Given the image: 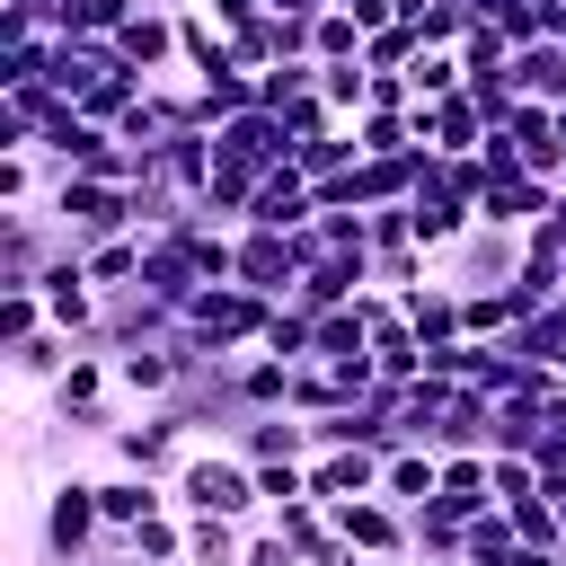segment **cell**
I'll return each mask as SVG.
<instances>
[{"instance_id": "cell-1", "label": "cell", "mask_w": 566, "mask_h": 566, "mask_svg": "<svg viewBox=\"0 0 566 566\" xmlns=\"http://www.w3.org/2000/svg\"><path fill=\"white\" fill-rule=\"evenodd\" d=\"M35 539H44V566H97V557H115V531H106V513H97V478H80V469L53 478Z\"/></svg>"}, {"instance_id": "cell-2", "label": "cell", "mask_w": 566, "mask_h": 566, "mask_svg": "<svg viewBox=\"0 0 566 566\" xmlns=\"http://www.w3.org/2000/svg\"><path fill=\"white\" fill-rule=\"evenodd\" d=\"M44 212L62 221V239H71V248H97V239H124V230H142V212H133V186H115V177H53Z\"/></svg>"}, {"instance_id": "cell-3", "label": "cell", "mask_w": 566, "mask_h": 566, "mask_svg": "<svg viewBox=\"0 0 566 566\" xmlns=\"http://www.w3.org/2000/svg\"><path fill=\"white\" fill-rule=\"evenodd\" d=\"M177 513L195 522V513H221V522H256L265 504H256V469L239 460V451H195L186 469H177Z\"/></svg>"}, {"instance_id": "cell-4", "label": "cell", "mask_w": 566, "mask_h": 566, "mask_svg": "<svg viewBox=\"0 0 566 566\" xmlns=\"http://www.w3.org/2000/svg\"><path fill=\"white\" fill-rule=\"evenodd\" d=\"M62 256H71V239H62V221L44 203L35 212H0V292H35Z\"/></svg>"}, {"instance_id": "cell-5", "label": "cell", "mask_w": 566, "mask_h": 566, "mask_svg": "<svg viewBox=\"0 0 566 566\" xmlns=\"http://www.w3.org/2000/svg\"><path fill=\"white\" fill-rule=\"evenodd\" d=\"M106 451H115V469H142V478H168V486H177V469H186L203 442H195L168 407H133V416H124V433H115Z\"/></svg>"}, {"instance_id": "cell-6", "label": "cell", "mask_w": 566, "mask_h": 566, "mask_svg": "<svg viewBox=\"0 0 566 566\" xmlns=\"http://www.w3.org/2000/svg\"><path fill=\"white\" fill-rule=\"evenodd\" d=\"M230 283H248L256 301H292V283H301V239H292V230H239Z\"/></svg>"}, {"instance_id": "cell-7", "label": "cell", "mask_w": 566, "mask_h": 566, "mask_svg": "<svg viewBox=\"0 0 566 566\" xmlns=\"http://www.w3.org/2000/svg\"><path fill=\"white\" fill-rule=\"evenodd\" d=\"M522 248H531L522 230H495V221H478V230L451 248V265H442V274H451L460 292H504V283L522 274Z\"/></svg>"}, {"instance_id": "cell-8", "label": "cell", "mask_w": 566, "mask_h": 566, "mask_svg": "<svg viewBox=\"0 0 566 566\" xmlns=\"http://www.w3.org/2000/svg\"><path fill=\"white\" fill-rule=\"evenodd\" d=\"M327 522L371 557V566H407L416 548H407V513L389 504V495H354V504H327Z\"/></svg>"}, {"instance_id": "cell-9", "label": "cell", "mask_w": 566, "mask_h": 566, "mask_svg": "<svg viewBox=\"0 0 566 566\" xmlns=\"http://www.w3.org/2000/svg\"><path fill=\"white\" fill-rule=\"evenodd\" d=\"M115 363V398L124 407H168L186 389V363H177V336L168 345H133V354H106Z\"/></svg>"}, {"instance_id": "cell-10", "label": "cell", "mask_w": 566, "mask_h": 566, "mask_svg": "<svg viewBox=\"0 0 566 566\" xmlns=\"http://www.w3.org/2000/svg\"><path fill=\"white\" fill-rule=\"evenodd\" d=\"M557 212V186L548 177H531V168H504V177H486V203H478V221H495V230H531V221H548Z\"/></svg>"}, {"instance_id": "cell-11", "label": "cell", "mask_w": 566, "mask_h": 566, "mask_svg": "<svg viewBox=\"0 0 566 566\" xmlns=\"http://www.w3.org/2000/svg\"><path fill=\"white\" fill-rule=\"evenodd\" d=\"M486 133H495V124L469 106V88H460V97H433V106H416V142H433L442 159H469V150H486Z\"/></svg>"}, {"instance_id": "cell-12", "label": "cell", "mask_w": 566, "mask_h": 566, "mask_svg": "<svg viewBox=\"0 0 566 566\" xmlns=\"http://www.w3.org/2000/svg\"><path fill=\"white\" fill-rule=\"evenodd\" d=\"M115 53H124L142 80H168V71H186V62H177V18H159V9H133V18L115 27Z\"/></svg>"}, {"instance_id": "cell-13", "label": "cell", "mask_w": 566, "mask_h": 566, "mask_svg": "<svg viewBox=\"0 0 566 566\" xmlns=\"http://www.w3.org/2000/svg\"><path fill=\"white\" fill-rule=\"evenodd\" d=\"M380 469H389V460H380V451H363V442H354V451H318V460H310V495H318V504L380 495Z\"/></svg>"}, {"instance_id": "cell-14", "label": "cell", "mask_w": 566, "mask_h": 566, "mask_svg": "<svg viewBox=\"0 0 566 566\" xmlns=\"http://www.w3.org/2000/svg\"><path fill=\"white\" fill-rule=\"evenodd\" d=\"M177 62H186V88H203V80L239 71V53H230V35L212 27V9H203V0H195V9L177 18Z\"/></svg>"}, {"instance_id": "cell-15", "label": "cell", "mask_w": 566, "mask_h": 566, "mask_svg": "<svg viewBox=\"0 0 566 566\" xmlns=\"http://www.w3.org/2000/svg\"><path fill=\"white\" fill-rule=\"evenodd\" d=\"M398 310H407L416 345H460V283H451V274H433V283L398 292Z\"/></svg>"}, {"instance_id": "cell-16", "label": "cell", "mask_w": 566, "mask_h": 566, "mask_svg": "<svg viewBox=\"0 0 566 566\" xmlns=\"http://www.w3.org/2000/svg\"><path fill=\"white\" fill-rule=\"evenodd\" d=\"M292 371H301V363H283V354H265V345L239 354V371H230V380H239V407H248V416H292Z\"/></svg>"}, {"instance_id": "cell-17", "label": "cell", "mask_w": 566, "mask_h": 566, "mask_svg": "<svg viewBox=\"0 0 566 566\" xmlns=\"http://www.w3.org/2000/svg\"><path fill=\"white\" fill-rule=\"evenodd\" d=\"M230 451H239L248 469H274V460H310V416H248Z\"/></svg>"}, {"instance_id": "cell-18", "label": "cell", "mask_w": 566, "mask_h": 566, "mask_svg": "<svg viewBox=\"0 0 566 566\" xmlns=\"http://www.w3.org/2000/svg\"><path fill=\"white\" fill-rule=\"evenodd\" d=\"M380 495H389L398 513H424V504L442 495V451H424V442L389 451V469H380Z\"/></svg>"}, {"instance_id": "cell-19", "label": "cell", "mask_w": 566, "mask_h": 566, "mask_svg": "<svg viewBox=\"0 0 566 566\" xmlns=\"http://www.w3.org/2000/svg\"><path fill=\"white\" fill-rule=\"evenodd\" d=\"M71 363H80V336H62V327H35L27 345H9V380H27V389H53Z\"/></svg>"}, {"instance_id": "cell-20", "label": "cell", "mask_w": 566, "mask_h": 566, "mask_svg": "<svg viewBox=\"0 0 566 566\" xmlns=\"http://www.w3.org/2000/svg\"><path fill=\"white\" fill-rule=\"evenodd\" d=\"M433 504H442V513H460V522H469V513H486V504H495L486 451H451V460H442V495H433Z\"/></svg>"}, {"instance_id": "cell-21", "label": "cell", "mask_w": 566, "mask_h": 566, "mask_svg": "<svg viewBox=\"0 0 566 566\" xmlns=\"http://www.w3.org/2000/svg\"><path fill=\"white\" fill-rule=\"evenodd\" d=\"M44 398H53V416H71V407H106V398H115V363L80 345V363H71V371H62Z\"/></svg>"}, {"instance_id": "cell-22", "label": "cell", "mask_w": 566, "mask_h": 566, "mask_svg": "<svg viewBox=\"0 0 566 566\" xmlns=\"http://www.w3.org/2000/svg\"><path fill=\"white\" fill-rule=\"evenodd\" d=\"M522 548V531H513V513L504 504H486V513H469L460 522V566H504Z\"/></svg>"}, {"instance_id": "cell-23", "label": "cell", "mask_w": 566, "mask_h": 566, "mask_svg": "<svg viewBox=\"0 0 566 566\" xmlns=\"http://www.w3.org/2000/svg\"><path fill=\"white\" fill-rule=\"evenodd\" d=\"M248 531H256V522L195 513V522H186V566H239V557H248Z\"/></svg>"}, {"instance_id": "cell-24", "label": "cell", "mask_w": 566, "mask_h": 566, "mask_svg": "<svg viewBox=\"0 0 566 566\" xmlns=\"http://www.w3.org/2000/svg\"><path fill=\"white\" fill-rule=\"evenodd\" d=\"M504 80H513V97H548L557 106L566 97V44H522Z\"/></svg>"}, {"instance_id": "cell-25", "label": "cell", "mask_w": 566, "mask_h": 566, "mask_svg": "<svg viewBox=\"0 0 566 566\" xmlns=\"http://www.w3.org/2000/svg\"><path fill=\"white\" fill-rule=\"evenodd\" d=\"M407 548H416V566H460V513H442V504L407 513Z\"/></svg>"}, {"instance_id": "cell-26", "label": "cell", "mask_w": 566, "mask_h": 566, "mask_svg": "<svg viewBox=\"0 0 566 566\" xmlns=\"http://www.w3.org/2000/svg\"><path fill=\"white\" fill-rule=\"evenodd\" d=\"M345 133H354L363 159H398V150H416V106H407V115H380V106H371V115H354Z\"/></svg>"}, {"instance_id": "cell-27", "label": "cell", "mask_w": 566, "mask_h": 566, "mask_svg": "<svg viewBox=\"0 0 566 566\" xmlns=\"http://www.w3.org/2000/svg\"><path fill=\"white\" fill-rule=\"evenodd\" d=\"M301 97H318V62H274V71H256V106H265V115H292Z\"/></svg>"}, {"instance_id": "cell-28", "label": "cell", "mask_w": 566, "mask_h": 566, "mask_svg": "<svg viewBox=\"0 0 566 566\" xmlns=\"http://www.w3.org/2000/svg\"><path fill=\"white\" fill-rule=\"evenodd\" d=\"M371 354V327H363V310H327L318 318V345H310V363H363Z\"/></svg>"}, {"instance_id": "cell-29", "label": "cell", "mask_w": 566, "mask_h": 566, "mask_svg": "<svg viewBox=\"0 0 566 566\" xmlns=\"http://www.w3.org/2000/svg\"><path fill=\"white\" fill-rule=\"evenodd\" d=\"M416 283H433V256L407 239V248H371V292H416Z\"/></svg>"}, {"instance_id": "cell-30", "label": "cell", "mask_w": 566, "mask_h": 566, "mask_svg": "<svg viewBox=\"0 0 566 566\" xmlns=\"http://www.w3.org/2000/svg\"><path fill=\"white\" fill-rule=\"evenodd\" d=\"M460 336L469 345H504L513 336V301L504 292H460Z\"/></svg>"}, {"instance_id": "cell-31", "label": "cell", "mask_w": 566, "mask_h": 566, "mask_svg": "<svg viewBox=\"0 0 566 566\" xmlns=\"http://www.w3.org/2000/svg\"><path fill=\"white\" fill-rule=\"evenodd\" d=\"M124 548H133L142 566H186V513H159V522H142V531H124Z\"/></svg>"}, {"instance_id": "cell-32", "label": "cell", "mask_w": 566, "mask_h": 566, "mask_svg": "<svg viewBox=\"0 0 566 566\" xmlns=\"http://www.w3.org/2000/svg\"><path fill=\"white\" fill-rule=\"evenodd\" d=\"M318 97H327V106L354 124V115L371 106V71H363V62H318Z\"/></svg>"}, {"instance_id": "cell-33", "label": "cell", "mask_w": 566, "mask_h": 566, "mask_svg": "<svg viewBox=\"0 0 566 566\" xmlns=\"http://www.w3.org/2000/svg\"><path fill=\"white\" fill-rule=\"evenodd\" d=\"M310 345H318V318H310V310H292V301H274V318H265V354L310 363Z\"/></svg>"}, {"instance_id": "cell-34", "label": "cell", "mask_w": 566, "mask_h": 566, "mask_svg": "<svg viewBox=\"0 0 566 566\" xmlns=\"http://www.w3.org/2000/svg\"><path fill=\"white\" fill-rule=\"evenodd\" d=\"M486 478H495V504H522V495H539V486H548L531 451H486Z\"/></svg>"}, {"instance_id": "cell-35", "label": "cell", "mask_w": 566, "mask_h": 566, "mask_svg": "<svg viewBox=\"0 0 566 566\" xmlns=\"http://www.w3.org/2000/svg\"><path fill=\"white\" fill-rule=\"evenodd\" d=\"M354 159H363V150H354V133H336V142H301V150H292V168H301L310 186H327V177H345Z\"/></svg>"}, {"instance_id": "cell-36", "label": "cell", "mask_w": 566, "mask_h": 566, "mask_svg": "<svg viewBox=\"0 0 566 566\" xmlns=\"http://www.w3.org/2000/svg\"><path fill=\"white\" fill-rule=\"evenodd\" d=\"M416 53H424L416 27H380V35L363 44V71H416Z\"/></svg>"}, {"instance_id": "cell-37", "label": "cell", "mask_w": 566, "mask_h": 566, "mask_svg": "<svg viewBox=\"0 0 566 566\" xmlns=\"http://www.w3.org/2000/svg\"><path fill=\"white\" fill-rule=\"evenodd\" d=\"M35 327H53V318H44V292H0V354L27 345Z\"/></svg>"}, {"instance_id": "cell-38", "label": "cell", "mask_w": 566, "mask_h": 566, "mask_svg": "<svg viewBox=\"0 0 566 566\" xmlns=\"http://www.w3.org/2000/svg\"><path fill=\"white\" fill-rule=\"evenodd\" d=\"M513 513V531L531 539V548H566V531H557V504L548 495H522V504H504Z\"/></svg>"}, {"instance_id": "cell-39", "label": "cell", "mask_w": 566, "mask_h": 566, "mask_svg": "<svg viewBox=\"0 0 566 566\" xmlns=\"http://www.w3.org/2000/svg\"><path fill=\"white\" fill-rule=\"evenodd\" d=\"M239 566H301V548H292V539H283L274 522H256V531H248V557H239Z\"/></svg>"}, {"instance_id": "cell-40", "label": "cell", "mask_w": 566, "mask_h": 566, "mask_svg": "<svg viewBox=\"0 0 566 566\" xmlns=\"http://www.w3.org/2000/svg\"><path fill=\"white\" fill-rule=\"evenodd\" d=\"M265 9H274V18H318L327 0H265Z\"/></svg>"}]
</instances>
